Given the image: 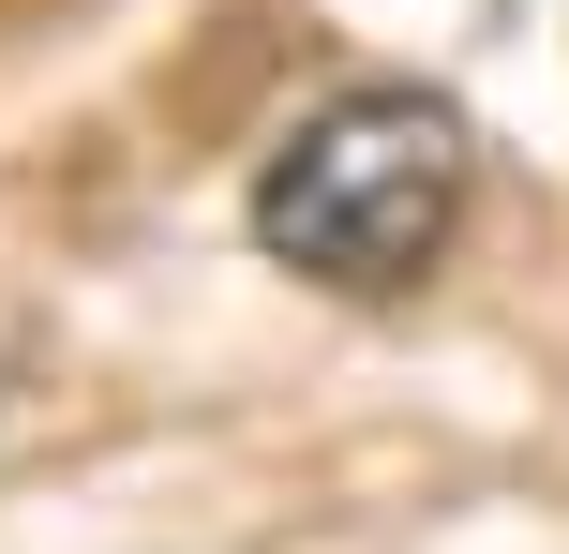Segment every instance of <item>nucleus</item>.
I'll use <instances>...</instances> for the list:
<instances>
[{"label": "nucleus", "instance_id": "f257e3e1", "mask_svg": "<svg viewBox=\"0 0 569 554\" xmlns=\"http://www.w3.org/2000/svg\"><path fill=\"white\" fill-rule=\"evenodd\" d=\"M480 195V135L435 90H330L256 180V240L330 300H405L435 255L465 240Z\"/></svg>", "mask_w": 569, "mask_h": 554}]
</instances>
